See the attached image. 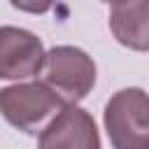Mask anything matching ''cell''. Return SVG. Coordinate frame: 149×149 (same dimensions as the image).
<instances>
[{"label":"cell","mask_w":149,"mask_h":149,"mask_svg":"<svg viewBox=\"0 0 149 149\" xmlns=\"http://www.w3.org/2000/svg\"><path fill=\"white\" fill-rule=\"evenodd\" d=\"M68 102L44 81H26L0 88V114L14 128L37 135Z\"/></svg>","instance_id":"1"},{"label":"cell","mask_w":149,"mask_h":149,"mask_svg":"<svg viewBox=\"0 0 149 149\" xmlns=\"http://www.w3.org/2000/svg\"><path fill=\"white\" fill-rule=\"evenodd\" d=\"M112 149H149V93L137 86L112 93L102 112Z\"/></svg>","instance_id":"2"},{"label":"cell","mask_w":149,"mask_h":149,"mask_svg":"<svg viewBox=\"0 0 149 149\" xmlns=\"http://www.w3.org/2000/svg\"><path fill=\"white\" fill-rule=\"evenodd\" d=\"M44 84L61 95L68 105L84 100L95 86V63L93 58L72 44H58L47 51L44 58Z\"/></svg>","instance_id":"3"},{"label":"cell","mask_w":149,"mask_h":149,"mask_svg":"<svg viewBox=\"0 0 149 149\" xmlns=\"http://www.w3.org/2000/svg\"><path fill=\"white\" fill-rule=\"evenodd\" d=\"M42 40L19 26H0V79H28L37 77L44 68Z\"/></svg>","instance_id":"4"},{"label":"cell","mask_w":149,"mask_h":149,"mask_svg":"<svg viewBox=\"0 0 149 149\" xmlns=\"http://www.w3.org/2000/svg\"><path fill=\"white\" fill-rule=\"evenodd\" d=\"M37 149H100L98 126L79 105H65L40 133Z\"/></svg>","instance_id":"5"},{"label":"cell","mask_w":149,"mask_h":149,"mask_svg":"<svg viewBox=\"0 0 149 149\" xmlns=\"http://www.w3.org/2000/svg\"><path fill=\"white\" fill-rule=\"evenodd\" d=\"M112 37L133 51H149V0H121L109 9Z\"/></svg>","instance_id":"6"},{"label":"cell","mask_w":149,"mask_h":149,"mask_svg":"<svg viewBox=\"0 0 149 149\" xmlns=\"http://www.w3.org/2000/svg\"><path fill=\"white\" fill-rule=\"evenodd\" d=\"M9 5L26 14H47L56 5V0H9Z\"/></svg>","instance_id":"7"},{"label":"cell","mask_w":149,"mask_h":149,"mask_svg":"<svg viewBox=\"0 0 149 149\" xmlns=\"http://www.w3.org/2000/svg\"><path fill=\"white\" fill-rule=\"evenodd\" d=\"M102 2H107V5H116V2H121V0H102Z\"/></svg>","instance_id":"8"}]
</instances>
